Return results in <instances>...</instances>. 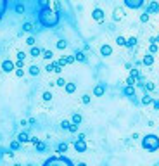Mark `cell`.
Here are the masks:
<instances>
[{
	"mask_svg": "<svg viewBox=\"0 0 159 166\" xmlns=\"http://www.w3.org/2000/svg\"><path fill=\"white\" fill-rule=\"evenodd\" d=\"M116 43H118L119 47H123V45H126V40H125L123 36H118V38H116Z\"/></svg>",
	"mask_w": 159,
	"mask_h": 166,
	"instance_id": "cell-22",
	"label": "cell"
},
{
	"mask_svg": "<svg viewBox=\"0 0 159 166\" xmlns=\"http://www.w3.org/2000/svg\"><path fill=\"white\" fill-rule=\"evenodd\" d=\"M54 71H55V73H61V71H62V64H61V62H57V64H55V69H54Z\"/></svg>",
	"mask_w": 159,
	"mask_h": 166,
	"instance_id": "cell-38",
	"label": "cell"
},
{
	"mask_svg": "<svg viewBox=\"0 0 159 166\" xmlns=\"http://www.w3.org/2000/svg\"><path fill=\"white\" fill-rule=\"evenodd\" d=\"M55 85H59V87H66V80H64V78H59V80L55 81Z\"/></svg>",
	"mask_w": 159,
	"mask_h": 166,
	"instance_id": "cell-35",
	"label": "cell"
},
{
	"mask_svg": "<svg viewBox=\"0 0 159 166\" xmlns=\"http://www.w3.org/2000/svg\"><path fill=\"white\" fill-rule=\"evenodd\" d=\"M26 43H28L29 47H33V45H35V38H31V36H29V38L26 40Z\"/></svg>",
	"mask_w": 159,
	"mask_h": 166,
	"instance_id": "cell-40",
	"label": "cell"
},
{
	"mask_svg": "<svg viewBox=\"0 0 159 166\" xmlns=\"http://www.w3.org/2000/svg\"><path fill=\"white\" fill-rule=\"evenodd\" d=\"M147 12H149V14H154V12H159V3H158V2H151V5H149Z\"/></svg>",
	"mask_w": 159,
	"mask_h": 166,
	"instance_id": "cell-11",
	"label": "cell"
},
{
	"mask_svg": "<svg viewBox=\"0 0 159 166\" xmlns=\"http://www.w3.org/2000/svg\"><path fill=\"white\" fill-rule=\"evenodd\" d=\"M71 133H74V132H78V125L76 123H73V125H69V128H68Z\"/></svg>",
	"mask_w": 159,
	"mask_h": 166,
	"instance_id": "cell-32",
	"label": "cell"
},
{
	"mask_svg": "<svg viewBox=\"0 0 159 166\" xmlns=\"http://www.w3.org/2000/svg\"><path fill=\"white\" fill-rule=\"evenodd\" d=\"M23 29H24V31H31V29H33V24H31V23H24V24H23Z\"/></svg>",
	"mask_w": 159,
	"mask_h": 166,
	"instance_id": "cell-27",
	"label": "cell"
},
{
	"mask_svg": "<svg viewBox=\"0 0 159 166\" xmlns=\"http://www.w3.org/2000/svg\"><path fill=\"white\" fill-rule=\"evenodd\" d=\"M142 146H144V149H147V151H158L159 149V137H156V135H147V137H144V139H142Z\"/></svg>",
	"mask_w": 159,
	"mask_h": 166,
	"instance_id": "cell-2",
	"label": "cell"
},
{
	"mask_svg": "<svg viewBox=\"0 0 159 166\" xmlns=\"http://www.w3.org/2000/svg\"><path fill=\"white\" fill-rule=\"evenodd\" d=\"M140 21H142V23H147V21H149V12L142 14V16H140Z\"/></svg>",
	"mask_w": 159,
	"mask_h": 166,
	"instance_id": "cell-34",
	"label": "cell"
},
{
	"mask_svg": "<svg viewBox=\"0 0 159 166\" xmlns=\"http://www.w3.org/2000/svg\"><path fill=\"white\" fill-rule=\"evenodd\" d=\"M69 125H71V123H69V121H66V120H64V121H62V123H61V128H62V130H68V128H69Z\"/></svg>",
	"mask_w": 159,
	"mask_h": 166,
	"instance_id": "cell-36",
	"label": "cell"
},
{
	"mask_svg": "<svg viewBox=\"0 0 159 166\" xmlns=\"http://www.w3.org/2000/svg\"><path fill=\"white\" fill-rule=\"evenodd\" d=\"M38 3H40V7H42V9L50 7V0H38Z\"/></svg>",
	"mask_w": 159,
	"mask_h": 166,
	"instance_id": "cell-21",
	"label": "cell"
},
{
	"mask_svg": "<svg viewBox=\"0 0 159 166\" xmlns=\"http://www.w3.org/2000/svg\"><path fill=\"white\" fill-rule=\"evenodd\" d=\"M31 55L33 57H42V50L38 47H31Z\"/></svg>",
	"mask_w": 159,
	"mask_h": 166,
	"instance_id": "cell-13",
	"label": "cell"
},
{
	"mask_svg": "<svg viewBox=\"0 0 159 166\" xmlns=\"http://www.w3.org/2000/svg\"><path fill=\"white\" fill-rule=\"evenodd\" d=\"M19 144H21L19 140H14V142H10V149H12V151H17V149H19Z\"/></svg>",
	"mask_w": 159,
	"mask_h": 166,
	"instance_id": "cell-25",
	"label": "cell"
},
{
	"mask_svg": "<svg viewBox=\"0 0 159 166\" xmlns=\"http://www.w3.org/2000/svg\"><path fill=\"white\" fill-rule=\"evenodd\" d=\"M45 165L47 166H50V165H68V166H71L73 163H71L69 159H66V158H54V159L45 161Z\"/></svg>",
	"mask_w": 159,
	"mask_h": 166,
	"instance_id": "cell-3",
	"label": "cell"
},
{
	"mask_svg": "<svg viewBox=\"0 0 159 166\" xmlns=\"http://www.w3.org/2000/svg\"><path fill=\"white\" fill-rule=\"evenodd\" d=\"M64 88H66V92H68V94H73V92L76 90V85H74V83H66V87H64Z\"/></svg>",
	"mask_w": 159,
	"mask_h": 166,
	"instance_id": "cell-14",
	"label": "cell"
},
{
	"mask_svg": "<svg viewBox=\"0 0 159 166\" xmlns=\"http://www.w3.org/2000/svg\"><path fill=\"white\" fill-rule=\"evenodd\" d=\"M17 140H19V142H28V140H29V139H28V133H24V132L19 133V135H17Z\"/></svg>",
	"mask_w": 159,
	"mask_h": 166,
	"instance_id": "cell-16",
	"label": "cell"
},
{
	"mask_svg": "<svg viewBox=\"0 0 159 166\" xmlns=\"http://www.w3.org/2000/svg\"><path fill=\"white\" fill-rule=\"evenodd\" d=\"M154 107H156V109H159V102H158V100L154 102Z\"/></svg>",
	"mask_w": 159,
	"mask_h": 166,
	"instance_id": "cell-47",
	"label": "cell"
},
{
	"mask_svg": "<svg viewBox=\"0 0 159 166\" xmlns=\"http://www.w3.org/2000/svg\"><path fill=\"white\" fill-rule=\"evenodd\" d=\"M123 16H125V10H123L121 7L114 9V12H113V19H114V21H119V19H123Z\"/></svg>",
	"mask_w": 159,
	"mask_h": 166,
	"instance_id": "cell-6",
	"label": "cell"
},
{
	"mask_svg": "<svg viewBox=\"0 0 159 166\" xmlns=\"http://www.w3.org/2000/svg\"><path fill=\"white\" fill-rule=\"evenodd\" d=\"M145 90H149V92H151V90H154V83H151V81H149V83H145Z\"/></svg>",
	"mask_w": 159,
	"mask_h": 166,
	"instance_id": "cell-39",
	"label": "cell"
},
{
	"mask_svg": "<svg viewBox=\"0 0 159 166\" xmlns=\"http://www.w3.org/2000/svg\"><path fill=\"white\" fill-rule=\"evenodd\" d=\"M132 76H135V78H137V76H139V71H137V69H132Z\"/></svg>",
	"mask_w": 159,
	"mask_h": 166,
	"instance_id": "cell-46",
	"label": "cell"
},
{
	"mask_svg": "<svg viewBox=\"0 0 159 166\" xmlns=\"http://www.w3.org/2000/svg\"><path fill=\"white\" fill-rule=\"evenodd\" d=\"M142 3H144V0H125V5L130 9H139Z\"/></svg>",
	"mask_w": 159,
	"mask_h": 166,
	"instance_id": "cell-5",
	"label": "cell"
},
{
	"mask_svg": "<svg viewBox=\"0 0 159 166\" xmlns=\"http://www.w3.org/2000/svg\"><path fill=\"white\" fill-rule=\"evenodd\" d=\"M90 100H92V99H90V95H87V94L81 97V102H83V104H90Z\"/></svg>",
	"mask_w": 159,
	"mask_h": 166,
	"instance_id": "cell-31",
	"label": "cell"
},
{
	"mask_svg": "<svg viewBox=\"0 0 159 166\" xmlns=\"http://www.w3.org/2000/svg\"><path fill=\"white\" fill-rule=\"evenodd\" d=\"M100 54L106 55V57L111 55V54H113V47H111V45H102V47H100Z\"/></svg>",
	"mask_w": 159,
	"mask_h": 166,
	"instance_id": "cell-9",
	"label": "cell"
},
{
	"mask_svg": "<svg viewBox=\"0 0 159 166\" xmlns=\"http://www.w3.org/2000/svg\"><path fill=\"white\" fill-rule=\"evenodd\" d=\"M135 83V76H130L128 80H126V85H133Z\"/></svg>",
	"mask_w": 159,
	"mask_h": 166,
	"instance_id": "cell-41",
	"label": "cell"
},
{
	"mask_svg": "<svg viewBox=\"0 0 159 166\" xmlns=\"http://www.w3.org/2000/svg\"><path fill=\"white\" fill-rule=\"evenodd\" d=\"M23 74H24V69H23V68H19V69L16 71V76H17V78H23Z\"/></svg>",
	"mask_w": 159,
	"mask_h": 166,
	"instance_id": "cell-37",
	"label": "cell"
},
{
	"mask_svg": "<svg viewBox=\"0 0 159 166\" xmlns=\"http://www.w3.org/2000/svg\"><path fill=\"white\" fill-rule=\"evenodd\" d=\"M45 69H47V71L50 73V71H54V69H55V64H48V66H47Z\"/></svg>",
	"mask_w": 159,
	"mask_h": 166,
	"instance_id": "cell-43",
	"label": "cell"
},
{
	"mask_svg": "<svg viewBox=\"0 0 159 166\" xmlns=\"http://www.w3.org/2000/svg\"><path fill=\"white\" fill-rule=\"evenodd\" d=\"M2 69H3L5 73H10V71L14 69V62H12V61H3V62H2Z\"/></svg>",
	"mask_w": 159,
	"mask_h": 166,
	"instance_id": "cell-8",
	"label": "cell"
},
{
	"mask_svg": "<svg viewBox=\"0 0 159 166\" xmlns=\"http://www.w3.org/2000/svg\"><path fill=\"white\" fill-rule=\"evenodd\" d=\"M38 73H40V68H38V66H31V68H29V74H33V76H36Z\"/></svg>",
	"mask_w": 159,
	"mask_h": 166,
	"instance_id": "cell-17",
	"label": "cell"
},
{
	"mask_svg": "<svg viewBox=\"0 0 159 166\" xmlns=\"http://www.w3.org/2000/svg\"><path fill=\"white\" fill-rule=\"evenodd\" d=\"M92 17H93L95 21H102V19H104V10H102V9H95V10L92 12Z\"/></svg>",
	"mask_w": 159,
	"mask_h": 166,
	"instance_id": "cell-7",
	"label": "cell"
},
{
	"mask_svg": "<svg viewBox=\"0 0 159 166\" xmlns=\"http://www.w3.org/2000/svg\"><path fill=\"white\" fill-rule=\"evenodd\" d=\"M42 97H43V100H45V102H48V100H52V94H50V92H45V94H43Z\"/></svg>",
	"mask_w": 159,
	"mask_h": 166,
	"instance_id": "cell-29",
	"label": "cell"
},
{
	"mask_svg": "<svg viewBox=\"0 0 159 166\" xmlns=\"http://www.w3.org/2000/svg\"><path fill=\"white\" fill-rule=\"evenodd\" d=\"M74 59H76V57H66V62H68V64H71Z\"/></svg>",
	"mask_w": 159,
	"mask_h": 166,
	"instance_id": "cell-44",
	"label": "cell"
},
{
	"mask_svg": "<svg viewBox=\"0 0 159 166\" xmlns=\"http://www.w3.org/2000/svg\"><path fill=\"white\" fill-rule=\"evenodd\" d=\"M144 64H145V66H152V64H154V55H151V54L145 55V57H144Z\"/></svg>",
	"mask_w": 159,
	"mask_h": 166,
	"instance_id": "cell-12",
	"label": "cell"
},
{
	"mask_svg": "<svg viewBox=\"0 0 159 166\" xmlns=\"http://www.w3.org/2000/svg\"><path fill=\"white\" fill-rule=\"evenodd\" d=\"M149 52H151V54H156V52H158V43H151Z\"/></svg>",
	"mask_w": 159,
	"mask_h": 166,
	"instance_id": "cell-28",
	"label": "cell"
},
{
	"mask_svg": "<svg viewBox=\"0 0 159 166\" xmlns=\"http://www.w3.org/2000/svg\"><path fill=\"white\" fill-rule=\"evenodd\" d=\"M66 45H68V43H66L64 40H59V42H57V49H61V50H62V49H66Z\"/></svg>",
	"mask_w": 159,
	"mask_h": 166,
	"instance_id": "cell-30",
	"label": "cell"
},
{
	"mask_svg": "<svg viewBox=\"0 0 159 166\" xmlns=\"http://www.w3.org/2000/svg\"><path fill=\"white\" fill-rule=\"evenodd\" d=\"M125 94H126V95H133V94H135V88H133V85H128V87L125 88Z\"/></svg>",
	"mask_w": 159,
	"mask_h": 166,
	"instance_id": "cell-18",
	"label": "cell"
},
{
	"mask_svg": "<svg viewBox=\"0 0 159 166\" xmlns=\"http://www.w3.org/2000/svg\"><path fill=\"white\" fill-rule=\"evenodd\" d=\"M142 104H145V106H147V104H152V97H151V95H145V97L142 99Z\"/></svg>",
	"mask_w": 159,
	"mask_h": 166,
	"instance_id": "cell-24",
	"label": "cell"
},
{
	"mask_svg": "<svg viewBox=\"0 0 159 166\" xmlns=\"http://www.w3.org/2000/svg\"><path fill=\"white\" fill-rule=\"evenodd\" d=\"M68 151V144L64 142V144H59V152H66Z\"/></svg>",
	"mask_w": 159,
	"mask_h": 166,
	"instance_id": "cell-33",
	"label": "cell"
},
{
	"mask_svg": "<svg viewBox=\"0 0 159 166\" xmlns=\"http://www.w3.org/2000/svg\"><path fill=\"white\" fill-rule=\"evenodd\" d=\"M16 12H17V14H24V5L17 3V5H16Z\"/></svg>",
	"mask_w": 159,
	"mask_h": 166,
	"instance_id": "cell-26",
	"label": "cell"
},
{
	"mask_svg": "<svg viewBox=\"0 0 159 166\" xmlns=\"http://www.w3.org/2000/svg\"><path fill=\"white\" fill-rule=\"evenodd\" d=\"M135 43H137V38H135V36H132V38L126 40V45H128V47H133Z\"/></svg>",
	"mask_w": 159,
	"mask_h": 166,
	"instance_id": "cell-23",
	"label": "cell"
},
{
	"mask_svg": "<svg viewBox=\"0 0 159 166\" xmlns=\"http://www.w3.org/2000/svg\"><path fill=\"white\" fill-rule=\"evenodd\" d=\"M52 55H54V54H52L50 50H45V52H42V57H43L45 61H50V59H52Z\"/></svg>",
	"mask_w": 159,
	"mask_h": 166,
	"instance_id": "cell-15",
	"label": "cell"
},
{
	"mask_svg": "<svg viewBox=\"0 0 159 166\" xmlns=\"http://www.w3.org/2000/svg\"><path fill=\"white\" fill-rule=\"evenodd\" d=\"M17 59H21V61H24V54H23V52H19V54H17Z\"/></svg>",
	"mask_w": 159,
	"mask_h": 166,
	"instance_id": "cell-45",
	"label": "cell"
},
{
	"mask_svg": "<svg viewBox=\"0 0 159 166\" xmlns=\"http://www.w3.org/2000/svg\"><path fill=\"white\" fill-rule=\"evenodd\" d=\"M73 123H76V125H80L81 123V114H73Z\"/></svg>",
	"mask_w": 159,
	"mask_h": 166,
	"instance_id": "cell-20",
	"label": "cell"
},
{
	"mask_svg": "<svg viewBox=\"0 0 159 166\" xmlns=\"http://www.w3.org/2000/svg\"><path fill=\"white\" fill-rule=\"evenodd\" d=\"M36 149H38V151H43V149H45V144H43V142H38V144H36Z\"/></svg>",
	"mask_w": 159,
	"mask_h": 166,
	"instance_id": "cell-42",
	"label": "cell"
},
{
	"mask_svg": "<svg viewBox=\"0 0 159 166\" xmlns=\"http://www.w3.org/2000/svg\"><path fill=\"white\" fill-rule=\"evenodd\" d=\"M74 57H76V61H81V62H85V61H87V57H85V54H83V52H78Z\"/></svg>",
	"mask_w": 159,
	"mask_h": 166,
	"instance_id": "cell-19",
	"label": "cell"
},
{
	"mask_svg": "<svg viewBox=\"0 0 159 166\" xmlns=\"http://www.w3.org/2000/svg\"><path fill=\"white\" fill-rule=\"evenodd\" d=\"M74 149H76V152H85V151H87L85 139H78V140L74 142Z\"/></svg>",
	"mask_w": 159,
	"mask_h": 166,
	"instance_id": "cell-4",
	"label": "cell"
},
{
	"mask_svg": "<svg viewBox=\"0 0 159 166\" xmlns=\"http://www.w3.org/2000/svg\"><path fill=\"white\" fill-rule=\"evenodd\" d=\"M104 92H106V88H104L102 85H97V87L93 88V95H95V97H102Z\"/></svg>",
	"mask_w": 159,
	"mask_h": 166,
	"instance_id": "cell-10",
	"label": "cell"
},
{
	"mask_svg": "<svg viewBox=\"0 0 159 166\" xmlns=\"http://www.w3.org/2000/svg\"><path fill=\"white\" fill-rule=\"evenodd\" d=\"M40 23L43 24V26H55L57 23H59V14L55 12V10H52L50 7H45V9H42L40 10Z\"/></svg>",
	"mask_w": 159,
	"mask_h": 166,
	"instance_id": "cell-1",
	"label": "cell"
}]
</instances>
